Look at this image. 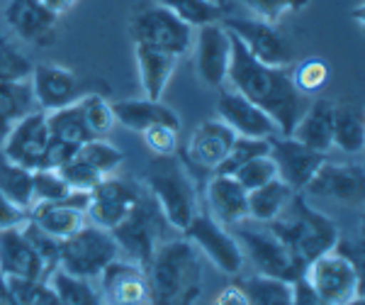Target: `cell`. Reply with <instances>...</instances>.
I'll return each instance as SVG.
<instances>
[{
  "instance_id": "cell-1",
  "label": "cell",
  "mask_w": 365,
  "mask_h": 305,
  "mask_svg": "<svg viewBox=\"0 0 365 305\" xmlns=\"http://www.w3.org/2000/svg\"><path fill=\"white\" fill-rule=\"evenodd\" d=\"M227 86L241 93L246 101L266 113L275 122L280 134H290L302 117L309 98H304L292 84L290 69L266 66L256 61L239 39L232 37V66L227 74Z\"/></svg>"
},
{
  "instance_id": "cell-2",
  "label": "cell",
  "mask_w": 365,
  "mask_h": 305,
  "mask_svg": "<svg viewBox=\"0 0 365 305\" xmlns=\"http://www.w3.org/2000/svg\"><path fill=\"white\" fill-rule=\"evenodd\" d=\"M151 305H195L202 296V264L197 249L182 239H163L144 266Z\"/></svg>"
},
{
  "instance_id": "cell-3",
  "label": "cell",
  "mask_w": 365,
  "mask_h": 305,
  "mask_svg": "<svg viewBox=\"0 0 365 305\" xmlns=\"http://www.w3.org/2000/svg\"><path fill=\"white\" fill-rule=\"evenodd\" d=\"M146 191L161 208L168 227L182 232L200 213V191L187 164L170 156H154L146 169Z\"/></svg>"
},
{
  "instance_id": "cell-4",
  "label": "cell",
  "mask_w": 365,
  "mask_h": 305,
  "mask_svg": "<svg viewBox=\"0 0 365 305\" xmlns=\"http://www.w3.org/2000/svg\"><path fill=\"white\" fill-rule=\"evenodd\" d=\"M268 227L290 247L304 266L324 251L336 247L341 237L336 222L312 208L302 193H295L287 208L273 222H268Z\"/></svg>"
},
{
  "instance_id": "cell-5",
  "label": "cell",
  "mask_w": 365,
  "mask_h": 305,
  "mask_svg": "<svg viewBox=\"0 0 365 305\" xmlns=\"http://www.w3.org/2000/svg\"><path fill=\"white\" fill-rule=\"evenodd\" d=\"M302 281L322 301L331 305H341L363 293L361 264L356 251H351V242H344L339 237L336 247L324 251L304 266Z\"/></svg>"
},
{
  "instance_id": "cell-6",
  "label": "cell",
  "mask_w": 365,
  "mask_h": 305,
  "mask_svg": "<svg viewBox=\"0 0 365 305\" xmlns=\"http://www.w3.org/2000/svg\"><path fill=\"white\" fill-rule=\"evenodd\" d=\"M168 222L163 218L161 208L151 198L149 191H141L137 203L129 208V213L122 218L117 225L110 230L113 239L120 247V254H125V259L139 264L141 269L151 261L158 244L163 242Z\"/></svg>"
},
{
  "instance_id": "cell-7",
  "label": "cell",
  "mask_w": 365,
  "mask_h": 305,
  "mask_svg": "<svg viewBox=\"0 0 365 305\" xmlns=\"http://www.w3.org/2000/svg\"><path fill=\"white\" fill-rule=\"evenodd\" d=\"M232 232L237 234L244 256L251 259L261 276L282 279L287 284H295V281L302 279L304 264L292 254L290 247L268 225L246 218L244 222L234 225Z\"/></svg>"
},
{
  "instance_id": "cell-8",
  "label": "cell",
  "mask_w": 365,
  "mask_h": 305,
  "mask_svg": "<svg viewBox=\"0 0 365 305\" xmlns=\"http://www.w3.org/2000/svg\"><path fill=\"white\" fill-rule=\"evenodd\" d=\"M120 247L113 239L110 230L86 222L78 232L61 239L58 247V269L71 276L81 279H100V274L115 259H120Z\"/></svg>"
},
{
  "instance_id": "cell-9",
  "label": "cell",
  "mask_w": 365,
  "mask_h": 305,
  "mask_svg": "<svg viewBox=\"0 0 365 305\" xmlns=\"http://www.w3.org/2000/svg\"><path fill=\"white\" fill-rule=\"evenodd\" d=\"M182 237L192 244L195 249L202 251L207 259L220 269L227 276H237L244 271L246 256L241 251V244L232 227L220 225L210 213H200L192 218L190 225L182 230Z\"/></svg>"
},
{
  "instance_id": "cell-10",
  "label": "cell",
  "mask_w": 365,
  "mask_h": 305,
  "mask_svg": "<svg viewBox=\"0 0 365 305\" xmlns=\"http://www.w3.org/2000/svg\"><path fill=\"white\" fill-rule=\"evenodd\" d=\"M129 34H132L134 44L154 46V49L170 51L175 56H182L192 46V27L180 22L170 10L158 3L146 5L132 15Z\"/></svg>"
},
{
  "instance_id": "cell-11",
  "label": "cell",
  "mask_w": 365,
  "mask_h": 305,
  "mask_svg": "<svg viewBox=\"0 0 365 305\" xmlns=\"http://www.w3.org/2000/svg\"><path fill=\"white\" fill-rule=\"evenodd\" d=\"M225 27L256 61L282 69H290L295 64V46L285 37V32H280L278 25L256 20V17H232L225 22Z\"/></svg>"
},
{
  "instance_id": "cell-12",
  "label": "cell",
  "mask_w": 365,
  "mask_h": 305,
  "mask_svg": "<svg viewBox=\"0 0 365 305\" xmlns=\"http://www.w3.org/2000/svg\"><path fill=\"white\" fill-rule=\"evenodd\" d=\"M268 154L275 164L278 179L295 193H302L304 186L312 181V176L317 174V169L327 161V154L309 149L290 134H278V137L270 139Z\"/></svg>"
},
{
  "instance_id": "cell-13",
  "label": "cell",
  "mask_w": 365,
  "mask_h": 305,
  "mask_svg": "<svg viewBox=\"0 0 365 305\" xmlns=\"http://www.w3.org/2000/svg\"><path fill=\"white\" fill-rule=\"evenodd\" d=\"M141 186L134 181L122 179L117 174L105 176L103 181L91 191V201H88V220L98 227L105 230H113V227L129 213L137 198L141 196Z\"/></svg>"
},
{
  "instance_id": "cell-14",
  "label": "cell",
  "mask_w": 365,
  "mask_h": 305,
  "mask_svg": "<svg viewBox=\"0 0 365 305\" xmlns=\"http://www.w3.org/2000/svg\"><path fill=\"white\" fill-rule=\"evenodd\" d=\"M29 84H32L39 110H44V113L78 103L86 93H91L78 74L66 66H56V64H39V66H34L32 76H29Z\"/></svg>"
},
{
  "instance_id": "cell-15",
  "label": "cell",
  "mask_w": 365,
  "mask_h": 305,
  "mask_svg": "<svg viewBox=\"0 0 365 305\" xmlns=\"http://www.w3.org/2000/svg\"><path fill=\"white\" fill-rule=\"evenodd\" d=\"M3 25L20 42L49 46L56 37L58 15L51 13L42 0H10L5 5Z\"/></svg>"
},
{
  "instance_id": "cell-16",
  "label": "cell",
  "mask_w": 365,
  "mask_h": 305,
  "mask_svg": "<svg viewBox=\"0 0 365 305\" xmlns=\"http://www.w3.org/2000/svg\"><path fill=\"white\" fill-rule=\"evenodd\" d=\"M365 176L361 164H331L324 161L312 181L304 186V198H329L344 205L363 203Z\"/></svg>"
},
{
  "instance_id": "cell-17",
  "label": "cell",
  "mask_w": 365,
  "mask_h": 305,
  "mask_svg": "<svg viewBox=\"0 0 365 305\" xmlns=\"http://www.w3.org/2000/svg\"><path fill=\"white\" fill-rule=\"evenodd\" d=\"M195 66L205 86H227V74L232 66V32L222 22L197 27L195 37Z\"/></svg>"
},
{
  "instance_id": "cell-18",
  "label": "cell",
  "mask_w": 365,
  "mask_h": 305,
  "mask_svg": "<svg viewBox=\"0 0 365 305\" xmlns=\"http://www.w3.org/2000/svg\"><path fill=\"white\" fill-rule=\"evenodd\" d=\"M49 144V127H46V113L44 110H34L27 117L10 130L8 139L3 144V154L10 161L20 164V166L37 171L44 166V151Z\"/></svg>"
},
{
  "instance_id": "cell-19",
  "label": "cell",
  "mask_w": 365,
  "mask_h": 305,
  "mask_svg": "<svg viewBox=\"0 0 365 305\" xmlns=\"http://www.w3.org/2000/svg\"><path fill=\"white\" fill-rule=\"evenodd\" d=\"M217 115L237 137L273 139L280 134L275 122L258 105L246 101L241 93L232 91V88L222 91L220 98H217Z\"/></svg>"
},
{
  "instance_id": "cell-20",
  "label": "cell",
  "mask_w": 365,
  "mask_h": 305,
  "mask_svg": "<svg viewBox=\"0 0 365 305\" xmlns=\"http://www.w3.org/2000/svg\"><path fill=\"white\" fill-rule=\"evenodd\" d=\"M103 305H151L144 269L129 259H115L100 274Z\"/></svg>"
},
{
  "instance_id": "cell-21",
  "label": "cell",
  "mask_w": 365,
  "mask_h": 305,
  "mask_svg": "<svg viewBox=\"0 0 365 305\" xmlns=\"http://www.w3.org/2000/svg\"><path fill=\"white\" fill-rule=\"evenodd\" d=\"M234 137L237 134L229 130L220 117L200 122L195 132L190 134V142H187V164L215 174L220 169V164L225 161Z\"/></svg>"
},
{
  "instance_id": "cell-22",
  "label": "cell",
  "mask_w": 365,
  "mask_h": 305,
  "mask_svg": "<svg viewBox=\"0 0 365 305\" xmlns=\"http://www.w3.org/2000/svg\"><path fill=\"white\" fill-rule=\"evenodd\" d=\"M207 208L220 225L234 227L249 218V191L234 176L212 174L207 184Z\"/></svg>"
},
{
  "instance_id": "cell-23",
  "label": "cell",
  "mask_w": 365,
  "mask_h": 305,
  "mask_svg": "<svg viewBox=\"0 0 365 305\" xmlns=\"http://www.w3.org/2000/svg\"><path fill=\"white\" fill-rule=\"evenodd\" d=\"M0 274L25 276L34 281H46V269L32 244L27 242L22 227H5L0 230Z\"/></svg>"
},
{
  "instance_id": "cell-24",
  "label": "cell",
  "mask_w": 365,
  "mask_h": 305,
  "mask_svg": "<svg viewBox=\"0 0 365 305\" xmlns=\"http://www.w3.org/2000/svg\"><path fill=\"white\" fill-rule=\"evenodd\" d=\"M134 56H137L139 84L141 91H144V98L161 101L168 84L173 81L180 56L163 49H154V46H146V44H134Z\"/></svg>"
},
{
  "instance_id": "cell-25",
  "label": "cell",
  "mask_w": 365,
  "mask_h": 305,
  "mask_svg": "<svg viewBox=\"0 0 365 305\" xmlns=\"http://www.w3.org/2000/svg\"><path fill=\"white\" fill-rule=\"evenodd\" d=\"M290 137L319 154H329V149L334 146V103L324 98L309 101L297 125L292 127Z\"/></svg>"
},
{
  "instance_id": "cell-26",
  "label": "cell",
  "mask_w": 365,
  "mask_h": 305,
  "mask_svg": "<svg viewBox=\"0 0 365 305\" xmlns=\"http://www.w3.org/2000/svg\"><path fill=\"white\" fill-rule=\"evenodd\" d=\"M113 113L120 125H125L127 130H134L139 134L149 130L151 125H158V122L180 127V117L175 110H170L161 101H149V98H125V101H117L113 103Z\"/></svg>"
},
{
  "instance_id": "cell-27",
  "label": "cell",
  "mask_w": 365,
  "mask_h": 305,
  "mask_svg": "<svg viewBox=\"0 0 365 305\" xmlns=\"http://www.w3.org/2000/svg\"><path fill=\"white\" fill-rule=\"evenodd\" d=\"M27 220L34 222L39 230H44L46 234H51V237L66 239L86 225L88 215L63 198V201H56V203H34L32 208H29Z\"/></svg>"
},
{
  "instance_id": "cell-28",
  "label": "cell",
  "mask_w": 365,
  "mask_h": 305,
  "mask_svg": "<svg viewBox=\"0 0 365 305\" xmlns=\"http://www.w3.org/2000/svg\"><path fill=\"white\" fill-rule=\"evenodd\" d=\"M34 110H39V105L37 98H34L29 79L3 81L0 84V149H3L10 130H13L22 117H27Z\"/></svg>"
},
{
  "instance_id": "cell-29",
  "label": "cell",
  "mask_w": 365,
  "mask_h": 305,
  "mask_svg": "<svg viewBox=\"0 0 365 305\" xmlns=\"http://www.w3.org/2000/svg\"><path fill=\"white\" fill-rule=\"evenodd\" d=\"M365 144L363 113L353 103L334 105V146L344 154H361Z\"/></svg>"
},
{
  "instance_id": "cell-30",
  "label": "cell",
  "mask_w": 365,
  "mask_h": 305,
  "mask_svg": "<svg viewBox=\"0 0 365 305\" xmlns=\"http://www.w3.org/2000/svg\"><path fill=\"white\" fill-rule=\"evenodd\" d=\"M292 196H295V191L287 184H282L280 179H273L261 189L249 191V220L268 225L287 208Z\"/></svg>"
},
{
  "instance_id": "cell-31",
  "label": "cell",
  "mask_w": 365,
  "mask_h": 305,
  "mask_svg": "<svg viewBox=\"0 0 365 305\" xmlns=\"http://www.w3.org/2000/svg\"><path fill=\"white\" fill-rule=\"evenodd\" d=\"M46 127H49V134L54 139H61L71 146L78 149L81 144L93 139L91 130L83 122V115H81L78 105H66V108H58L46 113Z\"/></svg>"
},
{
  "instance_id": "cell-32",
  "label": "cell",
  "mask_w": 365,
  "mask_h": 305,
  "mask_svg": "<svg viewBox=\"0 0 365 305\" xmlns=\"http://www.w3.org/2000/svg\"><path fill=\"white\" fill-rule=\"evenodd\" d=\"M249 305H295V289L292 284L273 276H256L241 281Z\"/></svg>"
},
{
  "instance_id": "cell-33",
  "label": "cell",
  "mask_w": 365,
  "mask_h": 305,
  "mask_svg": "<svg viewBox=\"0 0 365 305\" xmlns=\"http://www.w3.org/2000/svg\"><path fill=\"white\" fill-rule=\"evenodd\" d=\"M46 284L56 291L63 305H103V296H100V291H96L91 279L71 276V274L56 266L46 276Z\"/></svg>"
},
{
  "instance_id": "cell-34",
  "label": "cell",
  "mask_w": 365,
  "mask_h": 305,
  "mask_svg": "<svg viewBox=\"0 0 365 305\" xmlns=\"http://www.w3.org/2000/svg\"><path fill=\"white\" fill-rule=\"evenodd\" d=\"M0 193L27 213L32 208V171L10 161L3 151H0Z\"/></svg>"
},
{
  "instance_id": "cell-35",
  "label": "cell",
  "mask_w": 365,
  "mask_h": 305,
  "mask_svg": "<svg viewBox=\"0 0 365 305\" xmlns=\"http://www.w3.org/2000/svg\"><path fill=\"white\" fill-rule=\"evenodd\" d=\"M156 3L170 10L180 22H185L192 29L222 22V15H225V8H220L215 0H156Z\"/></svg>"
},
{
  "instance_id": "cell-36",
  "label": "cell",
  "mask_w": 365,
  "mask_h": 305,
  "mask_svg": "<svg viewBox=\"0 0 365 305\" xmlns=\"http://www.w3.org/2000/svg\"><path fill=\"white\" fill-rule=\"evenodd\" d=\"M76 156L83 159L88 166H93L100 176L117 174V169L125 164V154L122 149H117L115 144H110L105 137H93L83 142L76 149Z\"/></svg>"
},
{
  "instance_id": "cell-37",
  "label": "cell",
  "mask_w": 365,
  "mask_h": 305,
  "mask_svg": "<svg viewBox=\"0 0 365 305\" xmlns=\"http://www.w3.org/2000/svg\"><path fill=\"white\" fill-rule=\"evenodd\" d=\"M34 64L17 46L15 37L0 25V84L3 81H25L32 76Z\"/></svg>"
},
{
  "instance_id": "cell-38",
  "label": "cell",
  "mask_w": 365,
  "mask_h": 305,
  "mask_svg": "<svg viewBox=\"0 0 365 305\" xmlns=\"http://www.w3.org/2000/svg\"><path fill=\"white\" fill-rule=\"evenodd\" d=\"M76 105H78L81 115H83V122L88 125L93 137H108V134L113 132V127L117 122L113 113V103H110L103 93H96V91L86 93Z\"/></svg>"
},
{
  "instance_id": "cell-39",
  "label": "cell",
  "mask_w": 365,
  "mask_h": 305,
  "mask_svg": "<svg viewBox=\"0 0 365 305\" xmlns=\"http://www.w3.org/2000/svg\"><path fill=\"white\" fill-rule=\"evenodd\" d=\"M270 149V139H256V137H234L232 146H229L225 161L220 164L215 174H227L232 176L237 169L244 166L246 161L256 159L261 154H268Z\"/></svg>"
},
{
  "instance_id": "cell-40",
  "label": "cell",
  "mask_w": 365,
  "mask_h": 305,
  "mask_svg": "<svg viewBox=\"0 0 365 305\" xmlns=\"http://www.w3.org/2000/svg\"><path fill=\"white\" fill-rule=\"evenodd\" d=\"M290 74H292V84H295V88L304 98L319 93L322 88L329 84V76H331L327 61H322V59H317V56L299 61L295 69H290Z\"/></svg>"
},
{
  "instance_id": "cell-41",
  "label": "cell",
  "mask_w": 365,
  "mask_h": 305,
  "mask_svg": "<svg viewBox=\"0 0 365 305\" xmlns=\"http://www.w3.org/2000/svg\"><path fill=\"white\" fill-rule=\"evenodd\" d=\"M71 193L68 184L56 169H37L32 171V205L34 203H56Z\"/></svg>"
},
{
  "instance_id": "cell-42",
  "label": "cell",
  "mask_w": 365,
  "mask_h": 305,
  "mask_svg": "<svg viewBox=\"0 0 365 305\" xmlns=\"http://www.w3.org/2000/svg\"><path fill=\"white\" fill-rule=\"evenodd\" d=\"M249 13L256 20L270 22V25H278L285 15L299 13L309 5V0H241Z\"/></svg>"
},
{
  "instance_id": "cell-43",
  "label": "cell",
  "mask_w": 365,
  "mask_h": 305,
  "mask_svg": "<svg viewBox=\"0 0 365 305\" xmlns=\"http://www.w3.org/2000/svg\"><path fill=\"white\" fill-rule=\"evenodd\" d=\"M20 227H22V232H25L27 242L32 244V249L37 251V256L42 259L46 274H51L58 266V247H61V239L46 234L44 230H39V227L29 220L22 222Z\"/></svg>"
},
{
  "instance_id": "cell-44",
  "label": "cell",
  "mask_w": 365,
  "mask_h": 305,
  "mask_svg": "<svg viewBox=\"0 0 365 305\" xmlns=\"http://www.w3.org/2000/svg\"><path fill=\"white\" fill-rule=\"evenodd\" d=\"M232 176L246 191H256V189H261V186L270 184L273 179H278V171H275V164L270 159V154H261V156H256V159L246 161L244 166L237 169Z\"/></svg>"
},
{
  "instance_id": "cell-45",
  "label": "cell",
  "mask_w": 365,
  "mask_h": 305,
  "mask_svg": "<svg viewBox=\"0 0 365 305\" xmlns=\"http://www.w3.org/2000/svg\"><path fill=\"white\" fill-rule=\"evenodd\" d=\"M58 174H61V179L68 184L71 191H83V193H91L100 181L105 179V176H100L96 169L88 166L83 159H78V156H71V159L63 164L61 169H56Z\"/></svg>"
},
{
  "instance_id": "cell-46",
  "label": "cell",
  "mask_w": 365,
  "mask_h": 305,
  "mask_svg": "<svg viewBox=\"0 0 365 305\" xmlns=\"http://www.w3.org/2000/svg\"><path fill=\"white\" fill-rule=\"evenodd\" d=\"M178 137H180V127L166 125V122H158L151 125L149 130L141 132V139L149 146V151L154 156H170L178 151Z\"/></svg>"
},
{
  "instance_id": "cell-47",
  "label": "cell",
  "mask_w": 365,
  "mask_h": 305,
  "mask_svg": "<svg viewBox=\"0 0 365 305\" xmlns=\"http://www.w3.org/2000/svg\"><path fill=\"white\" fill-rule=\"evenodd\" d=\"M27 210L17 208L13 201H8V198L0 193V230H5V227H17L22 225V222L27 220Z\"/></svg>"
},
{
  "instance_id": "cell-48",
  "label": "cell",
  "mask_w": 365,
  "mask_h": 305,
  "mask_svg": "<svg viewBox=\"0 0 365 305\" xmlns=\"http://www.w3.org/2000/svg\"><path fill=\"white\" fill-rule=\"evenodd\" d=\"M212 305H249V301H246V293L241 289V284H232L217 293Z\"/></svg>"
},
{
  "instance_id": "cell-49",
  "label": "cell",
  "mask_w": 365,
  "mask_h": 305,
  "mask_svg": "<svg viewBox=\"0 0 365 305\" xmlns=\"http://www.w3.org/2000/svg\"><path fill=\"white\" fill-rule=\"evenodd\" d=\"M27 305H63V303H61V298L56 296V291L51 289L46 281H39Z\"/></svg>"
},
{
  "instance_id": "cell-50",
  "label": "cell",
  "mask_w": 365,
  "mask_h": 305,
  "mask_svg": "<svg viewBox=\"0 0 365 305\" xmlns=\"http://www.w3.org/2000/svg\"><path fill=\"white\" fill-rule=\"evenodd\" d=\"M292 289H295V305H331V303L322 301V298L317 296V293L312 291L302 279L295 281V284H292Z\"/></svg>"
},
{
  "instance_id": "cell-51",
  "label": "cell",
  "mask_w": 365,
  "mask_h": 305,
  "mask_svg": "<svg viewBox=\"0 0 365 305\" xmlns=\"http://www.w3.org/2000/svg\"><path fill=\"white\" fill-rule=\"evenodd\" d=\"M42 3H44L46 8H49L51 13H54V15H58V17H61V15H66L68 10L73 8L76 3H78V0H42Z\"/></svg>"
},
{
  "instance_id": "cell-52",
  "label": "cell",
  "mask_w": 365,
  "mask_h": 305,
  "mask_svg": "<svg viewBox=\"0 0 365 305\" xmlns=\"http://www.w3.org/2000/svg\"><path fill=\"white\" fill-rule=\"evenodd\" d=\"M341 305H363V293H358V296L349 298V301H346V303H341Z\"/></svg>"
},
{
  "instance_id": "cell-53",
  "label": "cell",
  "mask_w": 365,
  "mask_h": 305,
  "mask_svg": "<svg viewBox=\"0 0 365 305\" xmlns=\"http://www.w3.org/2000/svg\"><path fill=\"white\" fill-rule=\"evenodd\" d=\"M215 3L220 5V8H227V5H229V0H215Z\"/></svg>"
}]
</instances>
